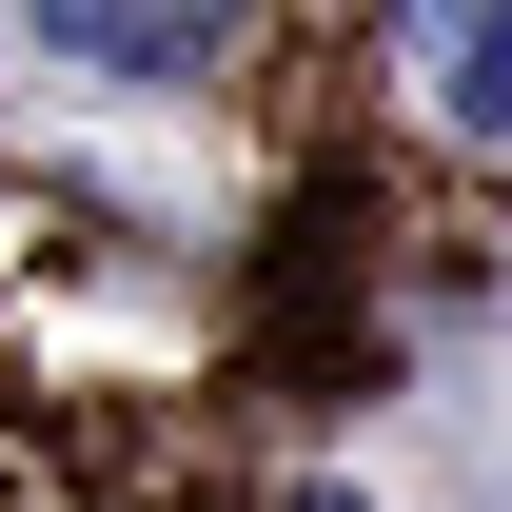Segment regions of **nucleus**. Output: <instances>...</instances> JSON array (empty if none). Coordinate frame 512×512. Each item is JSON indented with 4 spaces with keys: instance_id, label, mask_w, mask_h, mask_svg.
Wrapping results in <instances>:
<instances>
[{
    "instance_id": "nucleus-2",
    "label": "nucleus",
    "mask_w": 512,
    "mask_h": 512,
    "mask_svg": "<svg viewBox=\"0 0 512 512\" xmlns=\"http://www.w3.org/2000/svg\"><path fill=\"white\" fill-rule=\"evenodd\" d=\"M453 119H512V0L453 20Z\"/></svg>"
},
{
    "instance_id": "nucleus-1",
    "label": "nucleus",
    "mask_w": 512,
    "mask_h": 512,
    "mask_svg": "<svg viewBox=\"0 0 512 512\" xmlns=\"http://www.w3.org/2000/svg\"><path fill=\"white\" fill-rule=\"evenodd\" d=\"M40 40H79V60L158 79V60H197V40H217V0H40Z\"/></svg>"
}]
</instances>
